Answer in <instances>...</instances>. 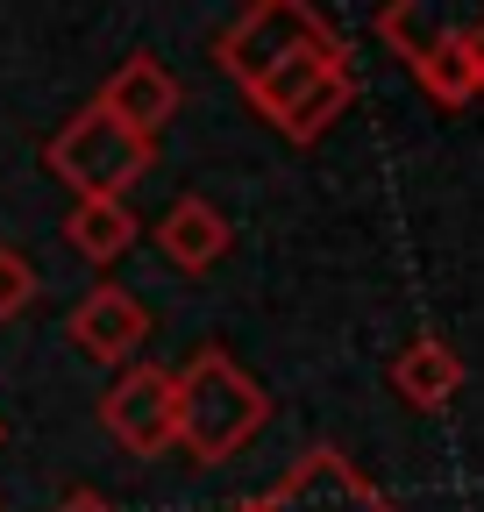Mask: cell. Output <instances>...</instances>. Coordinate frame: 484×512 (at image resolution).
Segmentation results:
<instances>
[{
	"mask_svg": "<svg viewBox=\"0 0 484 512\" xmlns=\"http://www.w3.org/2000/svg\"><path fill=\"white\" fill-rule=\"evenodd\" d=\"M171 384H178V448H186L193 463H228L235 448L250 434H264V420H271L264 384L214 342L178 363Z\"/></svg>",
	"mask_w": 484,
	"mask_h": 512,
	"instance_id": "6da1fadb",
	"label": "cell"
},
{
	"mask_svg": "<svg viewBox=\"0 0 484 512\" xmlns=\"http://www.w3.org/2000/svg\"><path fill=\"white\" fill-rule=\"evenodd\" d=\"M242 93H250V107L278 128L285 143H321L328 128L349 114V100H356V64H349V43L292 50V57H278V64H271V72H257Z\"/></svg>",
	"mask_w": 484,
	"mask_h": 512,
	"instance_id": "7a4b0ae2",
	"label": "cell"
},
{
	"mask_svg": "<svg viewBox=\"0 0 484 512\" xmlns=\"http://www.w3.org/2000/svg\"><path fill=\"white\" fill-rule=\"evenodd\" d=\"M43 164L72 185V200H129V185L150 178V164H157V143L121 128L107 107H79L43 143Z\"/></svg>",
	"mask_w": 484,
	"mask_h": 512,
	"instance_id": "3957f363",
	"label": "cell"
},
{
	"mask_svg": "<svg viewBox=\"0 0 484 512\" xmlns=\"http://www.w3.org/2000/svg\"><path fill=\"white\" fill-rule=\"evenodd\" d=\"M378 43L413 72V86L428 93L435 107H470L477 100V72H470V50H463V29L435 22V8L420 0H392L378 15Z\"/></svg>",
	"mask_w": 484,
	"mask_h": 512,
	"instance_id": "277c9868",
	"label": "cell"
},
{
	"mask_svg": "<svg viewBox=\"0 0 484 512\" xmlns=\"http://www.w3.org/2000/svg\"><path fill=\"white\" fill-rule=\"evenodd\" d=\"M314 43H342L335 22L314 8V0H250L221 36H214V57L235 86H250L257 72H271L278 57L292 50H314Z\"/></svg>",
	"mask_w": 484,
	"mask_h": 512,
	"instance_id": "5b68a950",
	"label": "cell"
},
{
	"mask_svg": "<svg viewBox=\"0 0 484 512\" xmlns=\"http://www.w3.org/2000/svg\"><path fill=\"white\" fill-rule=\"evenodd\" d=\"M250 512H399V505L363 477L342 448H307L264 498H250Z\"/></svg>",
	"mask_w": 484,
	"mask_h": 512,
	"instance_id": "8992f818",
	"label": "cell"
},
{
	"mask_svg": "<svg viewBox=\"0 0 484 512\" xmlns=\"http://www.w3.org/2000/svg\"><path fill=\"white\" fill-rule=\"evenodd\" d=\"M100 427L129 448V456H164L178 448V384L164 363H129L107 399H100Z\"/></svg>",
	"mask_w": 484,
	"mask_h": 512,
	"instance_id": "52a82bcc",
	"label": "cell"
},
{
	"mask_svg": "<svg viewBox=\"0 0 484 512\" xmlns=\"http://www.w3.org/2000/svg\"><path fill=\"white\" fill-rule=\"evenodd\" d=\"M72 342H79V356H93L107 370H129L136 349L150 342V313H143V299L129 285H93L72 306Z\"/></svg>",
	"mask_w": 484,
	"mask_h": 512,
	"instance_id": "ba28073f",
	"label": "cell"
},
{
	"mask_svg": "<svg viewBox=\"0 0 484 512\" xmlns=\"http://www.w3.org/2000/svg\"><path fill=\"white\" fill-rule=\"evenodd\" d=\"M178 100H186V93H178V79L164 72L150 50H136V57H121V72L100 86V100H93V107H107L121 128H136L143 143H157V128L178 114Z\"/></svg>",
	"mask_w": 484,
	"mask_h": 512,
	"instance_id": "9c48e42d",
	"label": "cell"
},
{
	"mask_svg": "<svg viewBox=\"0 0 484 512\" xmlns=\"http://www.w3.org/2000/svg\"><path fill=\"white\" fill-rule=\"evenodd\" d=\"M392 392L413 406V413H442L456 392H463V356L442 342V335H413L399 356H392Z\"/></svg>",
	"mask_w": 484,
	"mask_h": 512,
	"instance_id": "30bf717a",
	"label": "cell"
},
{
	"mask_svg": "<svg viewBox=\"0 0 484 512\" xmlns=\"http://www.w3.org/2000/svg\"><path fill=\"white\" fill-rule=\"evenodd\" d=\"M228 214L214 200H200V192H186V200H171L164 221H157V249L171 256L178 271H214L221 256H228Z\"/></svg>",
	"mask_w": 484,
	"mask_h": 512,
	"instance_id": "8fae6325",
	"label": "cell"
},
{
	"mask_svg": "<svg viewBox=\"0 0 484 512\" xmlns=\"http://www.w3.org/2000/svg\"><path fill=\"white\" fill-rule=\"evenodd\" d=\"M136 214H129V200H72V214H65V242L86 256V264H114V256H129L136 249Z\"/></svg>",
	"mask_w": 484,
	"mask_h": 512,
	"instance_id": "7c38bea8",
	"label": "cell"
},
{
	"mask_svg": "<svg viewBox=\"0 0 484 512\" xmlns=\"http://www.w3.org/2000/svg\"><path fill=\"white\" fill-rule=\"evenodd\" d=\"M29 306H36V264L0 242V320H22Z\"/></svg>",
	"mask_w": 484,
	"mask_h": 512,
	"instance_id": "4fadbf2b",
	"label": "cell"
},
{
	"mask_svg": "<svg viewBox=\"0 0 484 512\" xmlns=\"http://www.w3.org/2000/svg\"><path fill=\"white\" fill-rule=\"evenodd\" d=\"M463 50H470V72H477V93H484V15L463 22Z\"/></svg>",
	"mask_w": 484,
	"mask_h": 512,
	"instance_id": "5bb4252c",
	"label": "cell"
},
{
	"mask_svg": "<svg viewBox=\"0 0 484 512\" xmlns=\"http://www.w3.org/2000/svg\"><path fill=\"white\" fill-rule=\"evenodd\" d=\"M50 512H114V505H107V498H93V491H72L65 505H50Z\"/></svg>",
	"mask_w": 484,
	"mask_h": 512,
	"instance_id": "9a60e30c",
	"label": "cell"
},
{
	"mask_svg": "<svg viewBox=\"0 0 484 512\" xmlns=\"http://www.w3.org/2000/svg\"><path fill=\"white\" fill-rule=\"evenodd\" d=\"M0 441H8V427H0Z\"/></svg>",
	"mask_w": 484,
	"mask_h": 512,
	"instance_id": "2e32d148",
	"label": "cell"
},
{
	"mask_svg": "<svg viewBox=\"0 0 484 512\" xmlns=\"http://www.w3.org/2000/svg\"><path fill=\"white\" fill-rule=\"evenodd\" d=\"M235 512H250V505H235Z\"/></svg>",
	"mask_w": 484,
	"mask_h": 512,
	"instance_id": "e0dca14e",
	"label": "cell"
},
{
	"mask_svg": "<svg viewBox=\"0 0 484 512\" xmlns=\"http://www.w3.org/2000/svg\"><path fill=\"white\" fill-rule=\"evenodd\" d=\"M0 512H8V505H0Z\"/></svg>",
	"mask_w": 484,
	"mask_h": 512,
	"instance_id": "ac0fdd59",
	"label": "cell"
}]
</instances>
